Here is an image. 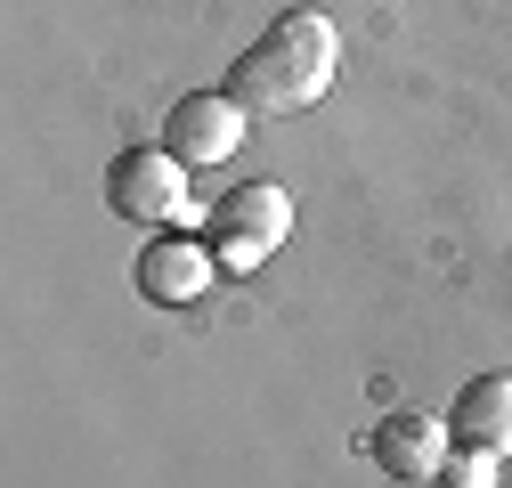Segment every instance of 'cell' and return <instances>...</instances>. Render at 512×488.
I'll return each mask as SVG.
<instances>
[{"instance_id":"obj_6","label":"cell","mask_w":512,"mask_h":488,"mask_svg":"<svg viewBox=\"0 0 512 488\" xmlns=\"http://www.w3.org/2000/svg\"><path fill=\"white\" fill-rule=\"evenodd\" d=\"M366 448H374V464L391 472V480H439V464L456 456L447 423H439V415H407V407H399V415H382Z\"/></svg>"},{"instance_id":"obj_2","label":"cell","mask_w":512,"mask_h":488,"mask_svg":"<svg viewBox=\"0 0 512 488\" xmlns=\"http://www.w3.org/2000/svg\"><path fill=\"white\" fill-rule=\"evenodd\" d=\"M285 236H293V196L277 188V179H244V188H228L212 204V253H220V269H261Z\"/></svg>"},{"instance_id":"obj_7","label":"cell","mask_w":512,"mask_h":488,"mask_svg":"<svg viewBox=\"0 0 512 488\" xmlns=\"http://www.w3.org/2000/svg\"><path fill=\"white\" fill-rule=\"evenodd\" d=\"M447 440L456 448H488V456H512V375H472L447 407Z\"/></svg>"},{"instance_id":"obj_5","label":"cell","mask_w":512,"mask_h":488,"mask_svg":"<svg viewBox=\"0 0 512 488\" xmlns=\"http://www.w3.org/2000/svg\"><path fill=\"white\" fill-rule=\"evenodd\" d=\"M212 269H220V253H212V236L196 244L187 228H163L147 253H139V293L155 301V310H187L204 285H212Z\"/></svg>"},{"instance_id":"obj_8","label":"cell","mask_w":512,"mask_h":488,"mask_svg":"<svg viewBox=\"0 0 512 488\" xmlns=\"http://www.w3.org/2000/svg\"><path fill=\"white\" fill-rule=\"evenodd\" d=\"M496 464L504 456H488V448H456L439 464V488H496Z\"/></svg>"},{"instance_id":"obj_3","label":"cell","mask_w":512,"mask_h":488,"mask_svg":"<svg viewBox=\"0 0 512 488\" xmlns=\"http://www.w3.org/2000/svg\"><path fill=\"white\" fill-rule=\"evenodd\" d=\"M106 204L139 228H171L187 220V163L171 147H122L106 163Z\"/></svg>"},{"instance_id":"obj_4","label":"cell","mask_w":512,"mask_h":488,"mask_svg":"<svg viewBox=\"0 0 512 488\" xmlns=\"http://www.w3.org/2000/svg\"><path fill=\"white\" fill-rule=\"evenodd\" d=\"M244 139V98L228 90H196V98H179L163 114V147L187 163V171H204V163H228Z\"/></svg>"},{"instance_id":"obj_1","label":"cell","mask_w":512,"mask_h":488,"mask_svg":"<svg viewBox=\"0 0 512 488\" xmlns=\"http://www.w3.org/2000/svg\"><path fill=\"white\" fill-rule=\"evenodd\" d=\"M342 74V33L326 9H285L261 41L236 57L228 98H244V114H309Z\"/></svg>"}]
</instances>
